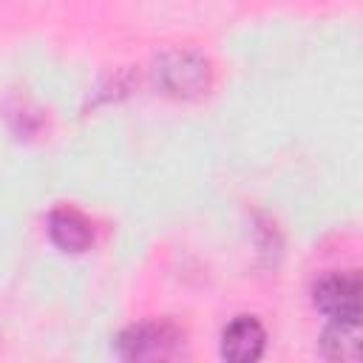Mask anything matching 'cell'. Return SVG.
Listing matches in <instances>:
<instances>
[{"instance_id": "6da1fadb", "label": "cell", "mask_w": 363, "mask_h": 363, "mask_svg": "<svg viewBox=\"0 0 363 363\" xmlns=\"http://www.w3.org/2000/svg\"><path fill=\"white\" fill-rule=\"evenodd\" d=\"M150 82L170 99H201L213 85V62L196 48H167L153 57Z\"/></svg>"}, {"instance_id": "7a4b0ae2", "label": "cell", "mask_w": 363, "mask_h": 363, "mask_svg": "<svg viewBox=\"0 0 363 363\" xmlns=\"http://www.w3.org/2000/svg\"><path fill=\"white\" fill-rule=\"evenodd\" d=\"M187 349V329L173 318H145L128 323L113 337V352L130 363L176 360Z\"/></svg>"}, {"instance_id": "3957f363", "label": "cell", "mask_w": 363, "mask_h": 363, "mask_svg": "<svg viewBox=\"0 0 363 363\" xmlns=\"http://www.w3.org/2000/svg\"><path fill=\"white\" fill-rule=\"evenodd\" d=\"M312 306L329 320L360 323L363 315V278L357 269H332L312 284Z\"/></svg>"}, {"instance_id": "277c9868", "label": "cell", "mask_w": 363, "mask_h": 363, "mask_svg": "<svg viewBox=\"0 0 363 363\" xmlns=\"http://www.w3.org/2000/svg\"><path fill=\"white\" fill-rule=\"evenodd\" d=\"M267 349V329L255 315H235L218 340V352L230 363H255Z\"/></svg>"}, {"instance_id": "5b68a950", "label": "cell", "mask_w": 363, "mask_h": 363, "mask_svg": "<svg viewBox=\"0 0 363 363\" xmlns=\"http://www.w3.org/2000/svg\"><path fill=\"white\" fill-rule=\"evenodd\" d=\"M48 238L60 252L79 255L94 244V224L74 207H57L48 213Z\"/></svg>"}, {"instance_id": "8992f818", "label": "cell", "mask_w": 363, "mask_h": 363, "mask_svg": "<svg viewBox=\"0 0 363 363\" xmlns=\"http://www.w3.org/2000/svg\"><path fill=\"white\" fill-rule=\"evenodd\" d=\"M320 354L340 363H354L360 357V323L329 320L320 335Z\"/></svg>"}]
</instances>
